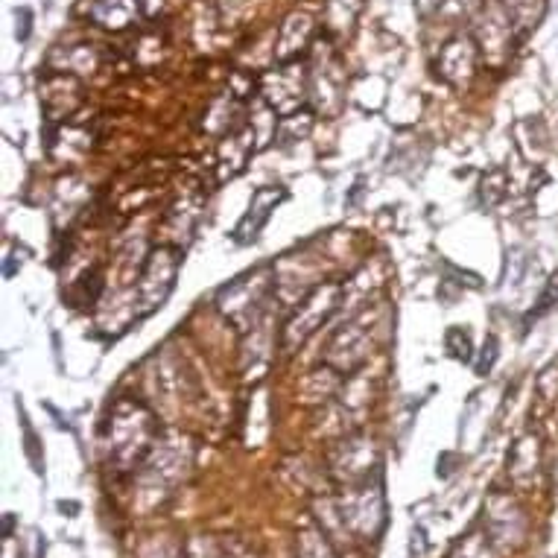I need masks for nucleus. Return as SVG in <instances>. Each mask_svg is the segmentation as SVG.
<instances>
[{"label": "nucleus", "instance_id": "obj_1", "mask_svg": "<svg viewBox=\"0 0 558 558\" xmlns=\"http://www.w3.org/2000/svg\"><path fill=\"white\" fill-rule=\"evenodd\" d=\"M179 266H182V255L179 249H170V246H161L155 249L147 258L144 266V275L138 281V304H141V316L152 313L155 307H161L173 284H176V275H179Z\"/></svg>", "mask_w": 558, "mask_h": 558}, {"label": "nucleus", "instance_id": "obj_5", "mask_svg": "<svg viewBox=\"0 0 558 558\" xmlns=\"http://www.w3.org/2000/svg\"><path fill=\"white\" fill-rule=\"evenodd\" d=\"M284 199V187H261L255 196H252V205H249V214L240 220V225L234 228V240L237 243H252L258 240L263 223L269 220V214L275 211V205Z\"/></svg>", "mask_w": 558, "mask_h": 558}, {"label": "nucleus", "instance_id": "obj_3", "mask_svg": "<svg viewBox=\"0 0 558 558\" xmlns=\"http://www.w3.org/2000/svg\"><path fill=\"white\" fill-rule=\"evenodd\" d=\"M261 94L275 114L281 117L296 114L307 94V76L301 71V65H287V68H278L275 74L263 76Z\"/></svg>", "mask_w": 558, "mask_h": 558}, {"label": "nucleus", "instance_id": "obj_13", "mask_svg": "<svg viewBox=\"0 0 558 558\" xmlns=\"http://www.w3.org/2000/svg\"><path fill=\"white\" fill-rule=\"evenodd\" d=\"M556 298H558V284H556V281H550V284H547V290H544V293H541V298H538V307H535V313H532V316H541V313H547V310L553 307V301H556Z\"/></svg>", "mask_w": 558, "mask_h": 558}, {"label": "nucleus", "instance_id": "obj_12", "mask_svg": "<svg viewBox=\"0 0 558 558\" xmlns=\"http://www.w3.org/2000/svg\"><path fill=\"white\" fill-rule=\"evenodd\" d=\"M497 348H500V345H497V339H494V336H488L483 345V354H480V360H477V374H480V377H485V374L491 372V366L497 363V354H500Z\"/></svg>", "mask_w": 558, "mask_h": 558}, {"label": "nucleus", "instance_id": "obj_2", "mask_svg": "<svg viewBox=\"0 0 558 558\" xmlns=\"http://www.w3.org/2000/svg\"><path fill=\"white\" fill-rule=\"evenodd\" d=\"M342 301V284H325V287H316L307 298H301L298 304L296 316L287 322L284 328V345L293 348V345H301L307 336L313 334L336 307Z\"/></svg>", "mask_w": 558, "mask_h": 558}, {"label": "nucleus", "instance_id": "obj_11", "mask_svg": "<svg viewBox=\"0 0 558 558\" xmlns=\"http://www.w3.org/2000/svg\"><path fill=\"white\" fill-rule=\"evenodd\" d=\"M445 345H447V351H450L456 360H462V363H468V360H471V354H474L471 334H468V331H462V328H450L445 336Z\"/></svg>", "mask_w": 558, "mask_h": 558}, {"label": "nucleus", "instance_id": "obj_14", "mask_svg": "<svg viewBox=\"0 0 558 558\" xmlns=\"http://www.w3.org/2000/svg\"><path fill=\"white\" fill-rule=\"evenodd\" d=\"M445 0H418V6H421V12H433V9H439Z\"/></svg>", "mask_w": 558, "mask_h": 558}, {"label": "nucleus", "instance_id": "obj_7", "mask_svg": "<svg viewBox=\"0 0 558 558\" xmlns=\"http://www.w3.org/2000/svg\"><path fill=\"white\" fill-rule=\"evenodd\" d=\"M252 152H255V126L249 123L231 132L220 144V179H234L246 167Z\"/></svg>", "mask_w": 558, "mask_h": 558}, {"label": "nucleus", "instance_id": "obj_9", "mask_svg": "<svg viewBox=\"0 0 558 558\" xmlns=\"http://www.w3.org/2000/svg\"><path fill=\"white\" fill-rule=\"evenodd\" d=\"M141 0H97L94 3V21H100L109 30H123L138 15Z\"/></svg>", "mask_w": 558, "mask_h": 558}, {"label": "nucleus", "instance_id": "obj_4", "mask_svg": "<svg viewBox=\"0 0 558 558\" xmlns=\"http://www.w3.org/2000/svg\"><path fill=\"white\" fill-rule=\"evenodd\" d=\"M509 44H512V12H509V6L491 3L485 9L483 24H480V50L497 65L494 53H500V62H503L509 56Z\"/></svg>", "mask_w": 558, "mask_h": 558}, {"label": "nucleus", "instance_id": "obj_10", "mask_svg": "<svg viewBox=\"0 0 558 558\" xmlns=\"http://www.w3.org/2000/svg\"><path fill=\"white\" fill-rule=\"evenodd\" d=\"M506 193H509V176H506V170H500V167L488 170L483 176V187H480V199H483L485 208L500 205L506 199Z\"/></svg>", "mask_w": 558, "mask_h": 558}, {"label": "nucleus", "instance_id": "obj_6", "mask_svg": "<svg viewBox=\"0 0 558 558\" xmlns=\"http://www.w3.org/2000/svg\"><path fill=\"white\" fill-rule=\"evenodd\" d=\"M366 345L369 339L360 331V325H345L328 345V363L339 372L354 369L366 360Z\"/></svg>", "mask_w": 558, "mask_h": 558}, {"label": "nucleus", "instance_id": "obj_8", "mask_svg": "<svg viewBox=\"0 0 558 558\" xmlns=\"http://www.w3.org/2000/svg\"><path fill=\"white\" fill-rule=\"evenodd\" d=\"M474 59H477V50H474V41L471 38H453L450 44H445L442 50V59H439V68L442 76L450 82H468L474 74Z\"/></svg>", "mask_w": 558, "mask_h": 558}]
</instances>
